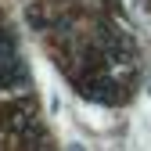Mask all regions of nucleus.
<instances>
[{
	"label": "nucleus",
	"instance_id": "obj_1",
	"mask_svg": "<svg viewBox=\"0 0 151 151\" xmlns=\"http://www.w3.org/2000/svg\"><path fill=\"white\" fill-rule=\"evenodd\" d=\"M18 83V65H14V58L11 61H0V90H11Z\"/></svg>",
	"mask_w": 151,
	"mask_h": 151
},
{
	"label": "nucleus",
	"instance_id": "obj_2",
	"mask_svg": "<svg viewBox=\"0 0 151 151\" xmlns=\"http://www.w3.org/2000/svg\"><path fill=\"white\" fill-rule=\"evenodd\" d=\"M14 58V43H11V36L0 32V61H11Z\"/></svg>",
	"mask_w": 151,
	"mask_h": 151
}]
</instances>
